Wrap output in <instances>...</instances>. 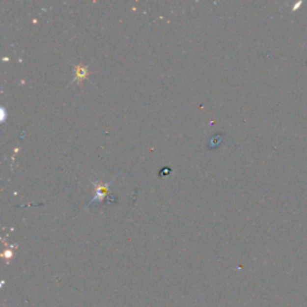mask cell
Returning a JSON list of instances; mask_svg holds the SVG:
<instances>
[{"instance_id":"7a4b0ae2","label":"cell","mask_w":307,"mask_h":307,"mask_svg":"<svg viewBox=\"0 0 307 307\" xmlns=\"http://www.w3.org/2000/svg\"><path fill=\"white\" fill-rule=\"evenodd\" d=\"M221 142H222V137L221 136H215V137L214 138H211V140H210V148L211 149H214V148H216L217 145H220V144H221Z\"/></svg>"},{"instance_id":"6da1fadb","label":"cell","mask_w":307,"mask_h":307,"mask_svg":"<svg viewBox=\"0 0 307 307\" xmlns=\"http://www.w3.org/2000/svg\"><path fill=\"white\" fill-rule=\"evenodd\" d=\"M89 75V70L83 64L76 65L75 66V81L77 83H82V81L85 80Z\"/></svg>"}]
</instances>
